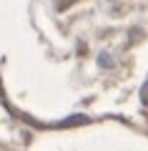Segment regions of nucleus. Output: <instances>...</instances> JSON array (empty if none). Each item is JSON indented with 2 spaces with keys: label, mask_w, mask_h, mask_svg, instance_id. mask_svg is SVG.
Masks as SVG:
<instances>
[{
  "label": "nucleus",
  "mask_w": 148,
  "mask_h": 151,
  "mask_svg": "<svg viewBox=\"0 0 148 151\" xmlns=\"http://www.w3.org/2000/svg\"><path fill=\"white\" fill-rule=\"evenodd\" d=\"M141 98H143V103H148V81H146V86L141 88Z\"/></svg>",
  "instance_id": "nucleus-2"
},
{
  "label": "nucleus",
  "mask_w": 148,
  "mask_h": 151,
  "mask_svg": "<svg viewBox=\"0 0 148 151\" xmlns=\"http://www.w3.org/2000/svg\"><path fill=\"white\" fill-rule=\"evenodd\" d=\"M98 63H101L103 68H111V65H113V58H111L108 53H101V55H98Z\"/></svg>",
  "instance_id": "nucleus-1"
}]
</instances>
